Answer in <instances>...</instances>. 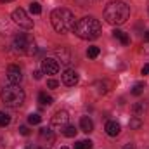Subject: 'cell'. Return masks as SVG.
<instances>
[{
  "instance_id": "cell-1",
  "label": "cell",
  "mask_w": 149,
  "mask_h": 149,
  "mask_svg": "<svg viewBox=\"0 0 149 149\" xmlns=\"http://www.w3.org/2000/svg\"><path fill=\"white\" fill-rule=\"evenodd\" d=\"M101 31H102V26H101L99 19H95L92 16L81 17L74 24V33L81 40H95L101 37Z\"/></svg>"
},
{
  "instance_id": "cell-2",
  "label": "cell",
  "mask_w": 149,
  "mask_h": 149,
  "mask_svg": "<svg viewBox=\"0 0 149 149\" xmlns=\"http://www.w3.org/2000/svg\"><path fill=\"white\" fill-rule=\"evenodd\" d=\"M130 17V7L125 3V2H109L104 9V19L109 23V24H114V26H120V24H125Z\"/></svg>"
},
{
  "instance_id": "cell-3",
  "label": "cell",
  "mask_w": 149,
  "mask_h": 149,
  "mask_svg": "<svg viewBox=\"0 0 149 149\" xmlns=\"http://www.w3.org/2000/svg\"><path fill=\"white\" fill-rule=\"evenodd\" d=\"M50 23L54 26V30L57 33H70L74 30V16L71 10L64 9V7H59V9H54L52 14H50Z\"/></svg>"
},
{
  "instance_id": "cell-4",
  "label": "cell",
  "mask_w": 149,
  "mask_h": 149,
  "mask_svg": "<svg viewBox=\"0 0 149 149\" xmlns=\"http://www.w3.org/2000/svg\"><path fill=\"white\" fill-rule=\"evenodd\" d=\"M0 97H2V102L7 106V108H12V109H16V108H21L23 106V102H24V92H23V88L19 87V85H7L5 88H2V94H0Z\"/></svg>"
},
{
  "instance_id": "cell-5",
  "label": "cell",
  "mask_w": 149,
  "mask_h": 149,
  "mask_svg": "<svg viewBox=\"0 0 149 149\" xmlns=\"http://www.w3.org/2000/svg\"><path fill=\"white\" fill-rule=\"evenodd\" d=\"M12 21H14L17 26L24 28V30H31V28H33V19H30V16L26 14V10H23L21 7L12 12Z\"/></svg>"
},
{
  "instance_id": "cell-6",
  "label": "cell",
  "mask_w": 149,
  "mask_h": 149,
  "mask_svg": "<svg viewBox=\"0 0 149 149\" xmlns=\"http://www.w3.org/2000/svg\"><path fill=\"white\" fill-rule=\"evenodd\" d=\"M68 121H70L68 111L59 109V111L54 113V116H52V120H50V125H52L54 128H57V130H64V128L68 127Z\"/></svg>"
},
{
  "instance_id": "cell-7",
  "label": "cell",
  "mask_w": 149,
  "mask_h": 149,
  "mask_svg": "<svg viewBox=\"0 0 149 149\" xmlns=\"http://www.w3.org/2000/svg\"><path fill=\"white\" fill-rule=\"evenodd\" d=\"M12 47H14V50L19 52V54H28L31 43H30V40H28V37H26L24 33H19V35H16L14 40H12Z\"/></svg>"
},
{
  "instance_id": "cell-8",
  "label": "cell",
  "mask_w": 149,
  "mask_h": 149,
  "mask_svg": "<svg viewBox=\"0 0 149 149\" xmlns=\"http://www.w3.org/2000/svg\"><path fill=\"white\" fill-rule=\"evenodd\" d=\"M7 80H9V83H12V85H19V83H21L23 73H21L19 66H16V64L7 66Z\"/></svg>"
},
{
  "instance_id": "cell-9",
  "label": "cell",
  "mask_w": 149,
  "mask_h": 149,
  "mask_svg": "<svg viewBox=\"0 0 149 149\" xmlns=\"http://www.w3.org/2000/svg\"><path fill=\"white\" fill-rule=\"evenodd\" d=\"M42 71L47 74H56L59 71V63L56 59H52V57H45L42 61Z\"/></svg>"
},
{
  "instance_id": "cell-10",
  "label": "cell",
  "mask_w": 149,
  "mask_h": 149,
  "mask_svg": "<svg viewBox=\"0 0 149 149\" xmlns=\"http://www.w3.org/2000/svg\"><path fill=\"white\" fill-rule=\"evenodd\" d=\"M38 139H40V144H42V146L50 148V146L54 144V141H56V135H54V132H52L50 128H40Z\"/></svg>"
},
{
  "instance_id": "cell-11",
  "label": "cell",
  "mask_w": 149,
  "mask_h": 149,
  "mask_svg": "<svg viewBox=\"0 0 149 149\" xmlns=\"http://www.w3.org/2000/svg\"><path fill=\"white\" fill-rule=\"evenodd\" d=\"M78 80H80V76H78V73L74 70H66L63 73V83L66 87H74L78 83Z\"/></svg>"
},
{
  "instance_id": "cell-12",
  "label": "cell",
  "mask_w": 149,
  "mask_h": 149,
  "mask_svg": "<svg viewBox=\"0 0 149 149\" xmlns=\"http://www.w3.org/2000/svg\"><path fill=\"white\" fill-rule=\"evenodd\" d=\"M80 128H81V132L90 134V132L94 130V121H92L88 116H81V118H80Z\"/></svg>"
},
{
  "instance_id": "cell-13",
  "label": "cell",
  "mask_w": 149,
  "mask_h": 149,
  "mask_svg": "<svg viewBox=\"0 0 149 149\" xmlns=\"http://www.w3.org/2000/svg\"><path fill=\"white\" fill-rule=\"evenodd\" d=\"M120 123L118 121H108L106 123V134L109 135V137H116L118 134H120Z\"/></svg>"
},
{
  "instance_id": "cell-14",
  "label": "cell",
  "mask_w": 149,
  "mask_h": 149,
  "mask_svg": "<svg viewBox=\"0 0 149 149\" xmlns=\"http://www.w3.org/2000/svg\"><path fill=\"white\" fill-rule=\"evenodd\" d=\"M56 56L61 57V63H63V64H70V63H71V54H70V50L64 49V47L57 49V50H56Z\"/></svg>"
},
{
  "instance_id": "cell-15",
  "label": "cell",
  "mask_w": 149,
  "mask_h": 149,
  "mask_svg": "<svg viewBox=\"0 0 149 149\" xmlns=\"http://www.w3.org/2000/svg\"><path fill=\"white\" fill-rule=\"evenodd\" d=\"M113 37L118 38V40L121 42V45H128V43H130V38H128V35H127L125 31H121V30H114V31H113Z\"/></svg>"
},
{
  "instance_id": "cell-16",
  "label": "cell",
  "mask_w": 149,
  "mask_h": 149,
  "mask_svg": "<svg viewBox=\"0 0 149 149\" xmlns=\"http://www.w3.org/2000/svg\"><path fill=\"white\" fill-rule=\"evenodd\" d=\"M134 116H139V118H142L144 116V113L148 111V106L144 104V102H137V104H134Z\"/></svg>"
},
{
  "instance_id": "cell-17",
  "label": "cell",
  "mask_w": 149,
  "mask_h": 149,
  "mask_svg": "<svg viewBox=\"0 0 149 149\" xmlns=\"http://www.w3.org/2000/svg\"><path fill=\"white\" fill-rule=\"evenodd\" d=\"M38 102H40L42 106H50V104L54 102V99H52L47 92H40V94H38Z\"/></svg>"
},
{
  "instance_id": "cell-18",
  "label": "cell",
  "mask_w": 149,
  "mask_h": 149,
  "mask_svg": "<svg viewBox=\"0 0 149 149\" xmlns=\"http://www.w3.org/2000/svg\"><path fill=\"white\" fill-rule=\"evenodd\" d=\"M128 127H130L132 130H139V128L142 127V118H139V116H134V118H130V121H128Z\"/></svg>"
},
{
  "instance_id": "cell-19",
  "label": "cell",
  "mask_w": 149,
  "mask_h": 149,
  "mask_svg": "<svg viewBox=\"0 0 149 149\" xmlns=\"http://www.w3.org/2000/svg\"><path fill=\"white\" fill-rule=\"evenodd\" d=\"M92 141H78L74 144V149H92Z\"/></svg>"
},
{
  "instance_id": "cell-20",
  "label": "cell",
  "mask_w": 149,
  "mask_h": 149,
  "mask_svg": "<svg viewBox=\"0 0 149 149\" xmlns=\"http://www.w3.org/2000/svg\"><path fill=\"white\" fill-rule=\"evenodd\" d=\"M9 123H10V116H9L7 113L0 111V128H2V127H7Z\"/></svg>"
},
{
  "instance_id": "cell-21",
  "label": "cell",
  "mask_w": 149,
  "mask_h": 149,
  "mask_svg": "<svg viewBox=\"0 0 149 149\" xmlns=\"http://www.w3.org/2000/svg\"><path fill=\"white\" fill-rule=\"evenodd\" d=\"M99 47H88L87 49V57H90V59H95L97 56H99Z\"/></svg>"
},
{
  "instance_id": "cell-22",
  "label": "cell",
  "mask_w": 149,
  "mask_h": 149,
  "mask_svg": "<svg viewBox=\"0 0 149 149\" xmlns=\"http://www.w3.org/2000/svg\"><path fill=\"white\" fill-rule=\"evenodd\" d=\"M40 121H42V116L37 114V113H31V114L28 116V123H30V125H38Z\"/></svg>"
},
{
  "instance_id": "cell-23",
  "label": "cell",
  "mask_w": 149,
  "mask_h": 149,
  "mask_svg": "<svg viewBox=\"0 0 149 149\" xmlns=\"http://www.w3.org/2000/svg\"><path fill=\"white\" fill-rule=\"evenodd\" d=\"M142 92H144V83H142V81L135 83V85H134V88H132V94H134V95H141Z\"/></svg>"
},
{
  "instance_id": "cell-24",
  "label": "cell",
  "mask_w": 149,
  "mask_h": 149,
  "mask_svg": "<svg viewBox=\"0 0 149 149\" xmlns=\"http://www.w3.org/2000/svg\"><path fill=\"white\" fill-rule=\"evenodd\" d=\"M63 134H64L66 137H74V135H76V128H74L73 125H68V127L63 130Z\"/></svg>"
},
{
  "instance_id": "cell-25",
  "label": "cell",
  "mask_w": 149,
  "mask_h": 149,
  "mask_svg": "<svg viewBox=\"0 0 149 149\" xmlns=\"http://www.w3.org/2000/svg\"><path fill=\"white\" fill-rule=\"evenodd\" d=\"M30 12H31V14H40V12H42V7H40V3L33 2V3L30 5Z\"/></svg>"
},
{
  "instance_id": "cell-26",
  "label": "cell",
  "mask_w": 149,
  "mask_h": 149,
  "mask_svg": "<svg viewBox=\"0 0 149 149\" xmlns=\"http://www.w3.org/2000/svg\"><path fill=\"white\" fill-rule=\"evenodd\" d=\"M47 87H49V88H57V87H59V81H57V80H49V81H47Z\"/></svg>"
},
{
  "instance_id": "cell-27",
  "label": "cell",
  "mask_w": 149,
  "mask_h": 149,
  "mask_svg": "<svg viewBox=\"0 0 149 149\" xmlns=\"http://www.w3.org/2000/svg\"><path fill=\"white\" fill-rule=\"evenodd\" d=\"M19 134H23V135H30V128L24 127V125H21V127H19Z\"/></svg>"
},
{
  "instance_id": "cell-28",
  "label": "cell",
  "mask_w": 149,
  "mask_h": 149,
  "mask_svg": "<svg viewBox=\"0 0 149 149\" xmlns=\"http://www.w3.org/2000/svg\"><path fill=\"white\" fill-rule=\"evenodd\" d=\"M142 52L149 54V42H144V45H142Z\"/></svg>"
},
{
  "instance_id": "cell-29",
  "label": "cell",
  "mask_w": 149,
  "mask_h": 149,
  "mask_svg": "<svg viewBox=\"0 0 149 149\" xmlns=\"http://www.w3.org/2000/svg\"><path fill=\"white\" fill-rule=\"evenodd\" d=\"M142 74H149V64H144L142 66Z\"/></svg>"
},
{
  "instance_id": "cell-30",
  "label": "cell",
  "mask_w": 149,
  "mask_h": 149,
  "mask_svg": "<svg viewBox=\"0 0 149 149\" xmlns=\"http://www.w3.org/2000/svg\"><path fill=\"white\" fill-rule=\"evenodd\" d=\"M121 149H135V144H132V142H130V144H125Z\"/></svg>"
},
{
  "instance_id": "cell-31",
  "label": "cell",
  "mask_w": 149,
  "mask_h": 149,
  "mask_svg": "<svg viewBox=\"0 0 149 149\" xmlns=\"http://www.w3.org/2000/svg\"><path fill=\"white\" fill-rule=\"evenodd\" d=\"M33 76H35V80H40V78H42V71H35Z\"/></svg>"
},
{
  "instance_id": "cell-32",
  "label": "cell",
  "mask_w": 149,
  "mask_h": 149,
  "mask_svg": "<svg viewBox=\"0 0 149 149\" xmlns=\"http://www.w3.org/2000/svg\"><path fill=\"white\" fill-rule=\"evenodd\" d=\"M144 42H149V30L144 33Z\"/></svg>"
},
{
  "instance_id": "cell-33",
  "label": "cell",
  "mask_w": 149,
  "mask_h": 149,
  "mask_svg": "<svg viewBox=\"0 0 149 149\" xmlns=\"http://www.w3.org/2000/svg\"><path fill=\"white\" fill-rule=\"evenodd\" d=\"M9 2H14V0H0V3H9Z\"/></svg>"
},
{
  "instance_id": "cell-34",
  "label": "cell",
  "mask_w": 149,
  "mask_h": 149,
  "mask_svg": "<svg viewBox=\"0 0 149 149\" xmlns=\"http://www.w3.org/2000/svg\"><path fill=\"white\" fill-rule=\"evenodd\" d=\"M61 149H68V148H61Z\"/></svg>"
},
{
  "instance_id": "cell-35",
  "label": "cell",
  "mask_w": 149,
  "mask_h": 149,
  "mask_svg": "<svg viewBox=\"0 0 149 149\" xmlns=\"http://www.w3.org/2000/svg\"><path fill=\"white\" fill-rule=\"evenodd\" d=\"M26 149H30V148H26Z\"/></svg>"
}]
</instances>
